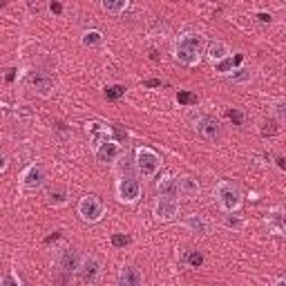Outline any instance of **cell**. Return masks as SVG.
<instances>
[{
    "mask_svg": "<svg viewBox=\"0 0 286 286\" xmlns=\"http://www.w3.org/2000/svg\"><path fill=\"white\" fill-rule=\"evenodd\" d=\"M204 45H206V40L204 36L197 34V31H186V34H181L175 43V56L179 63L183 65H199L201 60V54H204Z\"/></svg>",
    "mask_w": 286,
    "mask_h": 286,
    "instance_id": "6da1fadb",
    "label": "cell"
},
{
    "mask_svg": "<svg viewBox=\"0 0 286 286\" xmlns=\"http://www.w3.org/2000/svg\"><path fill=\"white\" fill-rule=\"evenodd\" d=\"M78 264H80L78 253L72 251V248H65L58 257V266H56V271H54V280L58 282L60 286H65L67 282H70L72 273L78 271Z\"/></svg>",
    "mask_w": 286,
    "mask_h": 286,
    "instance_id": "7a4b0ae2",
    "label": "cell"
},
{
    "mask_svg": "<svg viewBox=\"0 0 286 286\" xmlns=\"http://www.w3.org/2000/svg\"><path fill=\"white\" fill-rule=\"evenodd\" d=\"M215 197L219 201L221 210H226V212H235L241 206V192L231 181H221L219 186L215 188Z\"/></svg>",
    "mask_w": 286,
    "mask_h": 286,
    "instance_id": "3957f363",
    "label": "cell"
},
{
    "mask_svg": "<svg viewBox=\"0 0 286 286\" xmlns=\"http://www.w3.org/2000/svg\"><path fill=\"white\" fill-rule=\"evenodd\" d=\"M159 155H156L152 148H139L136 150V168H139V172L146 179H150V177H155L156 172H159Z\"/></svg>",
    "mask_w": 286,
    "mask_h": 286,
    "instance_id": "277c9868",
    "label": "cell"
},
{
    "mask_svg": "<svg viewBox=\"0 0 286 286\" xmlns=\"http://www.w3.org/2000/svg\"><path fill=\"white\" fill-rule=\"evenodd\" d=\"M78 215L83 221L94 224V221H99L101 217L105 215V208H103V204H101L94 195H87L78 201Z\"/></svg>",
    "mask_w": 286,
    "mask_h": 286,
    "instance_id": "5b68a950",
    "label": "cell"
},
{
    "mask_svg": "<svg viewBox=\"0 0 286 286\" xmlns=\"http://www.w3.org/2000/svg\"><path fill=\"white\" fill-rule=\"evenodd\" d=\"M116 195L123 204H134L141 197V183L134 179V177H123L116 183Z\"/></svg>",
    "mask_w": 286,
    "mask_h": 286,
    "instance_id": "8992f818",
    "label": "cell"
},
{
    "mask_svg": "<svg viewBox=\"0 0 286 286\" xmlns=\"http://www.w3.org/2000/svg\"><path fill=\"white\" fill-rule=\"evenodd\" d=\"M78 277L83 284H94L101 277V261L94 255H85L78 264Z\"/></svg>",
    "mask_w": 286,
    "mask_h": 286,
    "instance_id": "52a82bcc",
    "label": "cell"
},
{
    "mask_svg": "<svg viewBox=\"0 0 286 286\" xmlns=\"http://www.w3.org/2000/svg\"><path fill=\"white\" fill-rule=\"evenodd\" d=\"M43 183H45V168L38 163L27 168V172L23 175V188L27 192H36L38 188H43Z\"/></svg>",
    "mask_w": 286,
    "mask_h": 286,
    "instance_id": "ba28073f",
    "label": "cell"
},
{
    "mask_svg": "<svg viewBox=\"0 0 286 286\" xmlns=\"http://www.w3.org/2000/svg\"><path fill=\"white\" fill-rule=\"evenodd\" d=\"M177 212H179V201H177L175 197H159V201H156V206H155L156 219L170 221L177 217Z\"/></svg>",
    "mask_w": 286,
    "mask_h": 286,
    "instance_id": "9c48e42d",
    "label": "cell"
},
{
    "mask_svg": "<svg viewBox=\"0 0 286 286\" xmlns=\"http://www.w3.org/2000/svg\"><path fill=\"white\" fill-rule=\"evenodd\" d=\"M119 152H121L119 143L112 141V139H107V141H103V143L96 146L94 155H96V159H99L101 163H110V161H114L116 156H119Z\"/></svg>",
    "mask_w": 286,
    "mask_h": 286,
    "instance_id": "30bf717a",
    "label": "cell"
},
{
    "mask_svg": "<svg viewBox=\"0 0 286 286\" xmlns=\"http://www.w3.org/2000/svg\"><path fill=\"white\" fill-rule=\"evenodd\" d=\"M197 130H199V134L208 141H217L221 134L219 123H217V119H212V116H201L199 123H197Z\"/></svg>",
    "mask_w": 286,
    "mask_h": 286,
    "instance_id": "8fae6325",
    "label": "cell"
},
{
    "mask_svg": "<svg viewBox=\"0 0 286 286\" xmlns=\"http://www.w3.org/2000/svg\"><path fill=\"white\" fill-rule=\"evenodd\" d=\"M143 284V275L139 268L134 266H123L119 273V286H141Z\"/></svg>",
    "mask_w": 286,
    "mask_h": 286,
    "instance_id": "7c38bea8",
    "label": "cell"
},
{
    "mask_svg": "<svg viewBox=\"0 0 286 286\" xmlns=\"http://www.w3.org/2000/svg\"><path fill=\"white\" fill-rule=\"evenodd\" d=\"M177 190L181 192L183 197H188V199H192V197L199 195V181L195 179V177H181L179 181H177Z\"/></svg>",
    "mask_w": 286,
    "mask_h": 286,
    "instance_id": "4fadbf2b",
    "label": "cell"
},
{
    "mask_svg": "<svg viewBox=\"0 0 286 286\" xmlns=\"http://www.w3.org/2000/svg\"><path fill=\"white\" fill-rule=\"evenodd\" d=\"M29 83L40 92V94H47V92L52 90V85H54L52 76L45 74V72H34V74H29Z\"/></svg>",
    "mask_w": 286,
    "mask_h": 286,
    "instance_id": "5bb4252c",
    "label": "cell"
},
{
    "mask_svg": "<svg viewBox=\"0 0 286 286\" xmlns=\"http://www.w3.org/2000/svg\"><path fill=\"white\" fill-rule=\"evenodd\" d=\"M156 190H159V197H175L177 199V195H179V190H177V179L175 177H163V179L159 181Z\"/></svg>",
    "mask_w": 286,
    "mask_h": 286,
    "instance_id": "9a60e30c",
    "label": "cell"
},
{
    "mask_svg": "<svg viewBox=\"0 0 286 286\" xmlns=\"http://www.w3.org/2000/svg\"><path fill=\"white\" fill-rule=\"evenodd\" d=\"M208 56H210V60H215V63H221L224 58H228V47L224 45L221 40H215V43L208 45Z\"/></svg>",
    "mask_w": 286,
    "mask_h": 286,
    "instance_id": "2e32d148",
    "label": "cell"
},
{
    "mask_svg": "<svg viewBox=\"0 0 286 286\" xmlns=\"http://www.w3.org/2000/svg\"><path fill=\"white\" fill-rule=\"evenodd\" d=\"M101 7H103V11H107V14L119 16L128 9V0H103Z\"/></svg>",
    "mask_w": 286,
    "mask_h": 286,
    "instance_id": "e0dca14e",
    "label": "cell"
},
{
    "mask_svg": "<svg viewBox=\"0 0 286 286\" xmlns=\"http://www.w3.org/2000/svg\"><path fill=\"white\" fill-rule=\"evenodd\" d=\"M268 226L273 228L275 235H284V212H282V208H277L268 215Z\"/></svg>",
    "mask_w": 286,
    "mask_h": 286,
    "instance_id": "ac0fdd59",
    "label": "cell"
},
{
    "mask_svg": "<svg viewBox=\"0 0 286 286\" xmlns=\"http://www.w3.org/2000/svg\"><path fill=\"white\" fill-rule=\"evenodd\" d=\"M87 132L94 136V146H99V143L107 141V130H105V126H103V123H87Z\"/></svg>",
    "mask_w": 286,
    "mask_h": 286,
    "instance_id": "d6986e66",
    "label": "cell"
},
{
    "mask_svg": "<svg viewBox=\"0 0 286 286\" xmlns=\"http://www.w3.org/2000/svg\"><path fill=\"white\" fill-rule=\"evenodd\" d=\"M47 201H50L52 206H60V204H65L67 201L65 188H52V190L47 192Z\"/></svg>",
    "mask_w": 286,
    "mask_h": 286,
    "instance_id": "ffe728a7",
    "label": "cell"
},
{
    "mask_svg": "<svg viewBox=\"0 0 286 286\" xmlns=\"http://www.w3.org/2000/svg\"><path fill=\"white\" fill-rule=\"evenodd\" d=\"M101 43H103V36H101V31L92 29V31H85V34H83V45L94 47V45H101Z\"/></svg>",
    "mask_w": 286,
    "mask_h": 286,
    "instance_id": "44dd1931",
    "label": "cell"
},
{
    "mask_svg": "<svg viewBox=\"0 0 286 286\" xmlns=\"http://www.w3.org/2000/svg\"><path fill=\"white\" fill-rule=\"evenodd\" d=\"M241 58H244V56H241V54H237L235 58H224V60H221V63H217V72H221V74H226V72H231V67H233V65H239V63H241Z\"/></svg>",
    "mask_w": 286,
    "mask_h": 286,
    "instance_id": "7402d4cb",
    "label": "cell"
},
{
    "mask_svg": "<svg viewBox=\"0 0 286 286\" xmlns=\"http://www.w3.org/2000/svg\"><path fill=\"white\" fill-rule=\"evenodd\" d=\"M186 226H190V228H195L197 233H206L208 231V226H206V221L201 219V217H197V215H190L186 219Z\"/></svg>",
    "mask_w": 286,
    "mask_h": 286,
    "instance_id": "603a6c76",
    "label": "cell"
},
{
    "mask_svg": "<svg viewBox=\"0 0 286 286\" xmlns=\"http://www.w3.org/2000/svg\"><path fill=\"white\" fill-rule=\"evenodd\" d=\"M183 260H186V264H188V266H192V268H199L201 264H204V255H201V253H197V251H188Z\"/></svg>",
    "mask_w": 286,
    "mask_h": 286,
    "instance_id": "cb8c5ba5",
    "label": "cell"
},
{
    "mask_svg": "<svg viewBox=\"0 0 286 286\" xmlns=\"http://www.w3.org/2000/svg\"><path fill=\"white\" fill-rule=\"evenodd\" d=\"M123 94H126V87H123V85H110V87H107V90H105V96H107V99H110V101L121 99V96H123Z\"/></svg>",
    "mask_w": 286,
    "mask_h": 286,
    "instance_id": "d4e9b609",
    "label": "cell"
},
{
    "mask_svg": "<svg viewBox=\"0 0 286 286\" xmlns=\"http://www.w3.org/2000/svg\"><path fill=\"white\" fill-rule=\"evenodd\" d=\"M231 78H233V83H246V80H251V70L239 67V70H235V74H233Z\"/></svg>",
    "mask_w": 286,
    "mask_h": 286,
    "instance_id": "484cf974",
    "label": "cell"
},
{
    "mask_svg": "<svg viewBox=\"0 0 286 286\" xmlns=\"http://www.w3.org/2000/svg\"><path fill=\"white\" fill-rule=\"evenodd\" d=\"M177 101H179L181 105H195L197 96L192 94V92H179V94H177Z\"/></svg>",
    "mask_w": 286,
    "mask_h": 286,
    "instance_id": "4316f807",
    "label": "cell"
},
{
    "mask_svg": "<svg viewBox=\"0 0 286 286\" xmlns=\"http://www.w3.org/2000/svg\"><path fill=\"white\" fill-rule=\"evenodd\" d=\"M277 130H280V128H277L275 121H266V123L261 126V136H275Z\"/></svg>",
    "mask_w": 286,
    "mask_h": 286,
    "instance_id": "83f0119b",
    "label": "cell"
},
{
    "mask_svg": "<svg viewBox=\"0 0 286 286\" xmlns=\"http://www.w3.org/2000/svg\"><path fill=\"white\" fill-rule=\"evenodd\" d=\"M128 244H130V237L128 235H119V233L112 235V246L114 248H123V246H128Z\"/></svg>",
    "mask_w": 286,
    "mask_h": 286,
    "instance_id": "f1b7e54d",
    "label": "cell"
},
{
    "mask_svg": "<svg viewBox=\"0 0 286 286\" xmlns=\"http://www.w3.org/2000/svg\"><path fill=\"white\" fill-rule=\"evenodd\" d=\"M228 119L235 123V126H244V114L239 110H228Z\"/></svg>",
    "mask_w": 286,
    "mask_h": 286,
    "instance_id": "f546056e",
    "label": "cell"
},
{
    "mask_svg": "<svg viewBox=\"0 0 286 286\" xmlns=\"http://www.w3.org/2000/svg\"><path fill=\"white\" fill-rule=\"evenodd\" d=\"M226 226L233 228V231H239V228L244 226V221L237 219V217H226Z\"/></svg>",
    "mask_w": 286,
    "mask_h": 286,
    "instance_id": "4dcf8cb0",
    "label": "cell"
},
{
    "mask_svg": "<svg viewBox=\"0 0 286 286\" xmlns=\"http://www.w3.org/2000/svg\"><path fill=\"white\" fill-rule=\"evenodd\" d=\"M0 286H20V284H18V280H16V275H7Z\"/></svg>",
    "mask_w": 286,
    "mask_h": 286,
    "instance_id": "1f68e13d",
    "label": "cell"
},
{
    "mask_svg": "<svg viewBox=\"0 0 286 286\" xmlns=\"http://www.w3.org/2000/svg\"><path fill=\"white\" fill-rule=\"evenodd\" d=\"M7 170V156L0 152V172H5Z\"/></svg>",
    "mask_w": 286,
    "mask_h": 286,
    "instance_id": "d6a6232c",
    "label": "cell"
},
{
    "mask_svg": "<svg viewBox=\"0 0 286 286\" xmlns=\"http://www.w3.org/2000/svg\"><path fill=\"white\" fill-rule=\"evenodd\" d=\"M50 9L54 11V14H60V11H63V5H60V2H52Z\"/></svg>",
    "mask_w": 286,
    "mask_h": 286,
    "instance_id": "836d02e7",
    "label": "cell"
},
{
    "mask_svg": "<svg viewBox=\"0 0 286 286\" xmlns=\"http://www.w3.org/2000/svg\"><path fill=\"white\" fill-rule=\"evenodd\" d=\"M146 85L148 87H161V80L159 78H150V80H146Z\"/></svg>",
    "mask_w": 286,
    "mask_h": 286,
    "instance_id": "e575fe53",
    "label": "cell"
},
{
    "mask_svg": "<svg viewBox=\"0 0 286 286\" xmlns=\"http://www.w3.org/2000/svg\"><path fill=\"white\" fill-rule=\"evenodd\" d=\"M257 18H260L261 23H271L273 16H271V14H257Z\"/></svg>",
    "mask_w": 286,
    "mask_h": 286,
    "instance_id": "d590c367",
    "label": "cell"
},
{
    "mask_svg": "<svg viewBox=\"0 0 286 286\" xmlns=\"http://www.w3.org/2000/svg\"><path fill=\"white\" fill-rule=\"evenodd\" d=\"M277 114H280V121L284 119V103H277Z\"/></svg>",
    "mask_w": 286,
    "mask_h": 286,
    "instance_id": "8d00e7d4",
    "label": "cell"
},
{
    "mask_svg": "<svg viewBox=\"0 0 286 286\" xmlns=\"http://www.w3.org/2000/svg\"><path fill=\"white\" fill-rule=\"evenodd\" d=\"M58 237H60V233H54V235H50V237H47V239H45V244H50V241L58 239Z\"/></svg>",
    "mask_w": 286,
    "mask_h": 286,
    "instance_id": "74e56055",
    "label": "cell"
},
{
    "mask_svg": "<svg viewBox=\"0 0 286 286\" xmlns=\"http://www.w3.org/2000/svg\"><path fill=\"white\" fill-rule=\"evenodd\" d=\"M275 286H286V280H284V277H280V280H277V284Z\"/></svg>",
    "mask_w": 286,
    "mask_h": 286,
    "instance_id": "f35d334b",
    "label": "cell"
}]
</instances>
